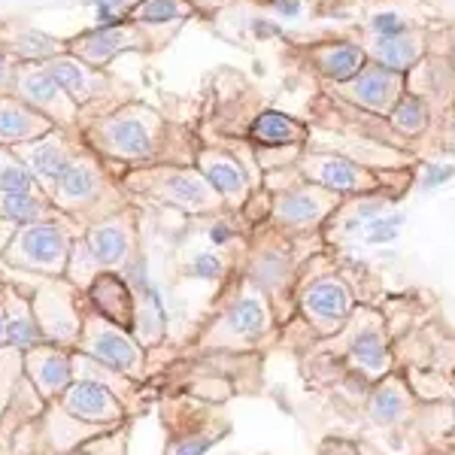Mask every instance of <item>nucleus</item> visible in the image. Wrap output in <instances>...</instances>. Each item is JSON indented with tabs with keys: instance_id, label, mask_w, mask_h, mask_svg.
Masks as SVG:
<instances>
[{
	"instance_id": "obj_7",
	"label": "nucleus",
	"mask_w": 455,
	"mask_h": 455,
	"mask_svg": "<svg viewBox=\"0 0 455 455\" xmlns=\"http://www.w3.org/2000/svg\"><path fill=\"white\" fill-rule=\"evenodd\" d=\"M274 328V310H270V298L259 291L255 285L243 283V289L237 291L222 313L216 315L212 328L207 334H201V347H249L259 343L264 334Z\"/></svg>"
},
{
	"instance_id": "obj_16",
	"label": "nucleus",
	"mask_w": 455,
	"mask_h": 455,
	"mask_svg": "<svg viewBox=\"0 0 455 455\" xmlns=\"http://www.w3.org/2000/svg\"><path fill=\"white\" fill-rule=\"evenodd\" d=\"M58 403L68 410L73 419L98 425V428H119V425L131 419L128 407H124L109 388L88 383V379H73L70 388L61 395Z\"/></svg>"
},
{
	"instance_id": "obj_40",
	"label": "nucleus",
	"mask_w": 455,
	"mask_h": 455,
	"mask_svg": "<svg viewBox=\"0 0 455 455\" xmlns=\"http://www.w3.org/2000/svg\"><path fill=\"white\" fill-rule=\"evenodd\" d=\"M16 49L21 55H34V58H43V55H52L55 52V40L40 31H28L21 34L16 40Z\"/></svg>"
},
{
	"instance_id": "obj_36",
	"label": "nucleus",
	"mask_w": 455,
	"mask_h": 455,
	"mask_svg": "<svg viewBox=\"0 0 455 455\" xmlns=\"http://www.w3.org/2000/svg\"><path fill=\"white\" fill-rule=\"evenodd\" d=\"M180 270H182V276H188V280H197V283H222L225 276H228V261L210 246V249H201V252H195L192 259L182 261Z\"/></svg>"
},
{
	"instance_id": "obj_46",
	"label": "nucleus",
	"mask_w": 455,
	"mask_h": 455,
	"mask_svg": "<svg viewBox=\"0 0 455 455\" xmlns=\"http://www.w3.org/2000/svg\"><path fill=\"white\" fill-rule=\"evenodd\" d=\"M452 431H455V398H452Z\"/></svg>"
},
{
	"instance_id": "obj_14",
	"label": "nucleus",
	"mask_w": 455,
	"mask_h": 455,
	"mask_svg": "<svg viewBox=\"0 0 455 455\" xmlns=\"http://www.w3.org/2000/svg\"><path fill=\"white\" fill-rule=\"evenodd\" d=\"M300 310L319 334H334L352 315V291L340 276H319L300 295Z\"/></svg>"
},
{
	"instance_id": "obj_2",
	"label": "nucleus",
	"mask_w": 455,
	"mask_h": 455,
	"mask_svg": "<svg viewBox=\"0 0 455 455\" xmlns=\"http://www.w3.org/2000/svg\"><path fill=\"white\" fill-rule=\"evenodd\" d=\"M124 188L161 207H173L192 216H222V197L210 188L195 164H146L124 176Z\"/></svg>"
},
{
	"instance_id": "obj_13",
	"label": "nucleus",
	"mask_w": 455,
	"mask_h": 455,
	"mask_svg": "<svg viewBox=\"0 0 455 455\" xmlns=\"http://www.w3.org/2000/svg\"><path fill=\"white\" fill-rule=\"evenodd\" d=\"M83 240L92 249L94 261L100 270H116L122 274L124 264L137 255L140 240H137V216L134 210H119L116 216L100 219V222L83 228Z\"/></svg>"
},
{
	"instance_id": "obj_10",
	"label": "nucleus",
	"mask_w": 455,
	"mask_h": 455,
	"mask_svg": "<svg viewBox=\"0 0 455 455\" xmlns=\"http://www.w3.org/2000/svg\"><path fill=\"white\" fill-rule=\"evenodd\" d=\"M340 204V195L313 186L307 180H298L289 188H274V195H270V222L280 231H315Z\"/></svg>"
},
{
	"instance_id": "obj_20",
	"label": "nucleus",
	"mask_w": 455,
	"mask_h": 455,
	"mask_svg": "<svg viewBox=\"0 0 455 455\" xmlns=\"http://www.w3.org/2000/svg\"><path fill=\"white\" fill-rule=\"evenodd\" d=\"M100 431H107V428L73 419L58 401L46 403V410H43L40 419H36V455L70 452V450H76V446H83L85 440L98 437Z\"/></svg>"
},
{
	"instance_id": "obj_19",
	"label": "nucleus",
	"mask_w": 455,
	"mask_h": 455,
	"mask_svg": "<svg viewBox=\"0 0 455 455\" xmlns=\"http://www.w3.org/2000/svg\"><path fill=\"white\" fill-rule=\"evenodd\" d=\"M349 362L368 379H386L392 355H388V343H386V328L383 319L377 313H358L355 328L349 331Z\"/></svg>"
},
{
	"instance_id": "obj_45",
	"label": "nucleus",
	"mask_w": 455,
	"mask_h": 455,
	"mask_svg": "<svg viewBox=\"0 0 455 455\" xmlns=\"http://www.w3.org/2000/svg\"><path fill=\"white\" fill-rule=\"evenodd\" d=\"M4 79H6V68H4V58H0V85H4Z\"/></svg>"
},
{
	"instance_id": "obj_5",
	"label": "nucleus",
	"mask_w": 455,
	"mask_h": 455,
	"mask_svg": "<svg viewBox=\"0 0 455 455\" xmlns=\"http://www.w3.org/2000/svg\"><path fill=\"white\" fill-rule=\"evenodd\" d=\"M34 307L36 328L43 334V343H52L61 349H76L79 334H83V315H85V291L70 285L64 276H43L40 283L28 289Z\"/></svg>"
},
{
	"instance_id": "obj_27",
	"label": "nucleus",
	"mask_w": 455,
	"mask_h": 455,
	"mask_svg": "<svg viewBox=\"0 0 455 455\" xmlns=\"http://www.w3.org/2000/svg\"><path fill=\"white\" fill-rule=\"evenodd\" d=\"M291 280V259L283 243H264L259 252L252 255L246 270V283L255 285L264 295H274L276 289H285Z\"/></svg>"
},
{
	"instance_id": "obj_9",
	"label": "nucleus",
	"mask_w": 455,
	"mask_h": 455,
	"mask_svg": "<svg viewBox=\"0 0 455 455\" xmlns=\"http://www.w3.org/2000/svg\"><path fill=\"white\" fill-rule=\"evenodd\" d=\"M291 61H298V68L313 70L322 83L328 85H343L352 76L364 70L368 64V52L358 40L349 36H322V40H289L285 46Z\"/></svg>"
},
{
	"instance_id": "obj_12",
	"label": "nucleus",
	"mask_w": 455,
	"mask_h": 455,
	"mask_svg": "<svg viewBox=\"0 0 455 455\" xmlns=\"http://www.w3.org/2000/svg\"><path fill=\"white\" fill-rule=\"evenodd\" d=\"M450 28H437V25H419L410 28L401 34H388V36H362V46L368 52V61L383 64L388 70L410 73L416 64H422L428 55H446L437 52L435 40H440Z\"/></svg>"
},
{
	"instance_id": "obj_35",
	"label": "nucleus",
	"mask_w": 455,
	"mask_h": 455,
	"mask_svg": "<svg viewBox=\"0 0 455 455\" xmlns=\"http://www.w3.org/2000/svg\"><path fill=\"white\" fill-rule=\"evenodd\" d=\"M100 274H104V270H100V264L94 261L92 249L85 246L83 234H79V237L73 240L70 259H68V270H64V280H68L70 285H76L79 291H88V285L98 280Z\"/></svg>"
},
{
	"instance_id": "obj_18",
	"label": "nucleus",
	"mask_w": 455,
	"mask_h": 455,
	"mask_svg": "<svg viewBox=\"0 0 455 455\" xmlns=\"http://www.w3.org/2000/svg\"><path fill=\"white\" fill-rule=\"evenodd\" d=\"M310 140V124L283 109L264 107L252 116L249 124V143L259 146V152H304Z\"/></svg>"
},
{
	"instance_id": "obj_34",
	"label": "nucleus",
	"mask_w": 455,
	"mask_h": 455,
	"mask_svg": "<svg viewBox=\"0 0 455 455\" xmlns=\"http://www.w3.org/2000/svg\"><path fill=\"white\" fill-rule=\"evenodd\" d=\"M0 192H43L40 182L34 180V173L28 171V164L19 158V152L12 146H0Z\"/></svg>"
},
{
	"instance_id": "obj_30",
	"label": "nucleus",
	"mask_w": 455,
	"mask_h": 455,
	"mask_svg": "<svg viewBox=\"0 0 455 455\" xmlns=\"http://www.w3.org/2000/svg\"><path fill=\"white\" fill-rule=\"evenodd\" d=\"M49 219H64L61 212L52 207L43 192L25 195V192H0V222L4 225H34V222H49Z\"/></svg>"
},
{
	"instance_id": "obj_24",
	"label": "nucleus",
	"mask_w": 455,
	"mask_h": 455,
	"mask_svg": "<svg viewBox=\"0 0 455 455\" xmlns=\"http://www.w3.org/2000/svg\"><path fill=\"white\" fill-rule=\"evenodd\" d=\"M0 298H4V310H6V347H12L19 352L40 347L43 334H40V328H36L34 307H31V298H28L25 285L6 283Z\"/></svg>"
},
{
	"instance_id": "obj_31",
	"label": "nucleus",
	"mask_w": 455,
	"mask_h": 455,
	"mask_svg": "<svg viewBox=\"0 0 455 455\" xmlns=\"http://www.w3.org/2000/svg\"><path fill=\"white\" fill-rule=\"evenodd\" d=\"M167 425H171V422H167ZM225 435H228V422L212 425V422L195 419L192 425H182V428L171 425L164 455H207Z\"/></svg>"
},
{
	"instance_id": "obj_43",
	"label": "nucleus",
	"mask_w": 455,
	"mask_h": 455,
	"mask_svg": "<svg viewBox=\"0 0 455 455\" xmlns=\"http://www.w3.org/2000/svg\"><path fill=\"white\" fill-rule=\"evenodd\" d=\"M450 176V171H440V167H431V173H428V186L435 188V186H440V182Z\"/></svg>"
},
{
	"instance_id": "obj_4",
	"label": "nucleus",
	"mask_w": 455,
	"mask_h": 455,
	"mask_svg": "<svg viewBox=\"0 0 455 455\" xmlns=\"http://www.w3.org/2000/svg\"><path fill=\"white\" fill-rule=\"evenodd\" d=\"M83 231H76L68 219H49V222H34V225H19L10 234L0 261L6 267L25 270V274L36 276H64L68 270V259L73 240Z\"/></svg>"
},
{
	"instance_id": "obj_11",
	"label": "nucleus",
	"mask_w": 455,
	"mask_h": 455,
	"mask_svg": "<svg viewBox=\"0 0 455 455\" xmlns=\"http://www.w3.org/2000/svg\"><path fill=\"white\" fill-rule=\"evenodd\" d=\"M331 92L343 104L362 109L368 116H377V119H388V113L407 94V73L388 70L383 64L368 61L358 76H352L343 85H331Z\"/></svg>"
},
{
	"instance_id": "obj_17",
	"label": "nucleus",
	"mask_w": 455,
	"mask_h": 455,
	"mask_svg": "<svg viewBox=\"0 0 455 455\" xmlns=\"http://www.w3.org/2000/svg\"><path fill=\"white\" fill-rule=\"evenodd\" d=\"M195 167L204 173L210 188L222 197L225 210H240L252 195V182L243 167V161L225 149H201L195 158Z\"/></svg>"
},
{
	"instance_id": "obj_41",
	"label": "nucleus",
	"mask_w": 455,
	"mask_h": 455,
	"mask_svg": "<svg viewBox=\"0 0 455 455\" xmlns=\"http://www.w3.org/2000/svg\"><path fill=\"white\" fill-rule=\"evenodd\" d=\"M237 237V231H234V225H231V219H225V216H212V222L207 228V240H210V246L212 249H225L231 240Z\"/></svg>"
},
{
	"instance_id": "obj_39",
	"label": "nucleus",
	"mask_w": 455,
	"mask_h": 455,
	"mask_svg": "<svg viewBox=\"0 0 455 455\" xmlns=\"http://www.w3.org/2000/svg\"><path fill=\"white\" fill-rule=\"evenodd\" d=\"M401 225H403V219L401 216H386V219H373L371 228H368V243L373 246H379V243H392L395 237L401 234Z\"/></svg>"
},
{
	"instance_id": "obj_44",
	"label": "nucleus",
	"mask_w": 455,
	"mask_h": 455,
	"mask_svg": "<svg viewBox=\"0 0 455 455\" xmlns=\"http://www.w3.org/2000/svg\"><path fill=\"white\" fill-rule=\"evenodd\" d=\"M0 349H6V310H4V298H0Z\"/></svg>"
},
{
	"instance_id": "obj_3",
	"label": "nucleus",
	"mask_w": 455,
	"mask_h": 455,
	"mask_svg": "<svg viewBox=\"0 0 455 455\" xmlns=\"http://www.w3.org/2000/svg\"><path fill=\"white\" fill-rule=\"evenodd\" d=\"M167 124L149 107H122L116 113L94 122L88 131V143L107 158L128 164H152L161 149V134Z\"/></svg>"
},
{
	"instance_id": "obj_38",
	"label": "nucleus",
	"mask_w": 455,
	"mask_h": 455,
	"mask_svg": "<svg viewBox=\"0 0 455 455\" xmlns=\"http://www.w3.org/2000/svg\"><path fill=\"white\" fill-rule=\"evenodd\" d=\"M428 25L455 28V0H416Z\"/></svg>"
},
{
	"instance_id": "obj_37",
	"label": "nucleus",
	"mask_w": 455,
	"mask_h": 455,
	"mask_svg": "<svg viewBox=\"0 0 455 455\" xmlns=\"http://www.w3.org/2000/svg\"><path fill=\"white\" fill-rule=\"evenodd\" d=\"M128 437H131V425L124 422L119 428H107L98 437L85 440L83 446L61 455H128Z\"/></svg>"
},
{
	"instance_id": "obj_29",
	"label": "nucleus",
	"mask_w": 455,
	"mask_h": 455,
	"mask_svg": "<svg viewBox=\"0 0 455 455\" xmlns=\"http://www.w3.org/2000/svg\"><path fill=\"white\" fill-rule=\"evenodd\" d=\"M413 410V398H410L407 386L395 377L379 379V386L373 388L371 401H368V416L373 425L379 428H392V425H401Z\"/></svg>"
},
{
	"instance_id": "obj_8",
	"label": "nucleus",
	"mask_w": 455,
	"mask_h": 455,
	"mask_svg": "<svg viewBox=\"0 0 455 455\" xmlns=\"http://www.w3.org/2000/svg\"><path fill=\"white\" fill-rule=\"evenodd\" d=\"M76 352L98 358L100 364H109L113 371L134 379V383H146V349L140 347V340L128 328L94 313L92 307H85L83 334H79Z\"/></svg>"
},
{
	"instance_id": "obj_32",
	"label": "nucleus",
	"mask_w": 455,
	"mask_h": 455,
	"mask_svg": "<svg viewBox=\"0 0 455 455\" xmlns=\"http://www.w3.org/2000/svg\"><path fill=\"white\" fill-rule=\"evenodd\" d=\"M192 12L195 6L188 0H140V4L131 6L128 19L149 34L152 28H164V25L180 28Z\"/></svg>"
},
{
	"instance_id": "obj_15",
	"label": "nucleus",
	"mask_w": 455,
	"mask_h": 455,
	"mask_svg": "<svg viewBox=\"0 0 455 455\" xmlns=\"http://www.w3.org/2000/svg\"><path fill=\"white\" fill-rule=\"evenodd\" d=\"M21 368H25L34 392L46 403H55L73 383V349L40 343V347L21 352Z\"/></svg>"
},
{
	"instance_id": "obj_47",
	"label": "nucleus",
	"mask_w": 455,
	"mask_h": 455,
	"mask_svg": "<svg viewBox=\"0 0 455 455\" xmlns=\"http://www.w3.org/2000/svg\"><path fill=\"white\" fill-rule=\"evenodd\" d=\"M4 285H6V283H4V276H0V291H4Z\"/></svg>"
},
{
	"instance_id": "obj_21",
	"label": "nucleus",
	"mask_w": 455,
	"mask_h": 455,
	"mask_svg": "<svg viewBox=\"0 0 455 455\" xmlns=\"http://www.w3.org/2000/svg\"><path fill=\"white\" fill-rule=\"evenodd\" d=\"M85 304L94 313H100L104 319L116 322V325L128 328L134 334V319H137V304L134 291H131L128 280L116 270H104L85 291Z\"/></svg>"
},
{
	"instance_id": "obj_23",
	"label": "nucleus",
	"mask_w": 455,
	"mask_h": 455,
	"mask_svg": "<svg viewBox=\"0 0 455 455\" xmlns=\"http://www.w3.org/2000/svg\"><path fill=\"white\" fill-rule=\"evenodd\" d=\"M12 149L19 152V158L25 161L28 171L34 173V180L40 182L43 195H46V188L64 173V167L70 164V158L76 156V152L68 146V140H61V134H55V131H49V134L40 137V140L12 146Z\"/></svg>"
},
{
	"instance_id": "obj_25",
	"label": "nucleus",
	"mask_w": 455,
	"mask_h": 455,
	"mask_svg": "<svg viewBox=\"0 0 455 455\" xmlns=\"http://www.w3.org/2000/svg\"><path fill=\"white\" fill-rule=\"evenodd\" d=\"M19 94L28 107L43 113L49 122H70L76 104L61 92V85L49 76V70H31L19 79Z\"/></svg>"
},
{
	"instance_id": "obj_42",
	"label": "nucleus",
	"mask_w": 455,
	"mask_h": 455,
	"mask_svg": "<svg viewBox=\"0 0 455 455\" xmlns=\"http://www.w3.org/2000/svg\"><path fill=\"white\" fill-rule=\"evenodd\" d=\"M355 4H364V0H313L315 16H334V12H343Z\"/></svg>"
},
{
	"instance_id": "obj_1",
	"label": "nucleus",
	"mask_w": 455,
	"mask_h": 455,
	"mask_svg": "<svg viewBox=\"0 0 455 455\" xmlns=\"http://www.w3.org/2000/svg\"><path fill=\"white\" fill-rule=\"evenodd\" d=\"M119 186L107 180L104 164L85 149H79L64 167L52 186L46 188V197L64 219H76L79 225L88 228L100 219L116 216V201H119Z\"/></svg>"
},
{
	"instance_id": "obj_22",
	"label": "nucleus",
	"mask_w": 455,
	"mask_h": 455,
	"mask_svg": "<svg viewBox=\"0 0 455 455\" xmlns=\"http://www.w3.org/2000/svg\"><path fill=\"white\" fill-rule=\"evenodd\" d=\"M146 43H152V40L143 28H137L134 21H131V25L119 21V25H104L94 34L83 36V40L76 43V55L83 58L85 64H107L109 58L128 52V49H146Z\"/></svg>"
},
{
	"instance_id": "obj_28",
	"label": "nucleus",
	"mask_w": 455,
	"mask_h": 455,
	"mask_svg": "<svg viewBox=\"0 0 455 455\" xmlns=\"http://www.w3.org/2000/svg\"><path fill=\"white\" fill-rule=\"evenodd\" d=\"M49 76L61 85V92L68 94L76 107L92 100L94 94H100L107 88L100 73H94L85 61H73V58H52V61H49Z\"/></svg>"
},
{
	"instance_id": "obj_6",
	"label": "nucleus",
	"mask_w": 455,
	"mask_h": 455,
	"mask_svg": "<svg viewBox=\"0 0 455 455\" xmlns=\"http://www.w3.org/2000/svg\"><path fill=\"white\" fill-rule=\"evenodd\" d=\"M295 171L300 180L328 188V192L340 195L343 201L347 197H377L386 188L383 173L349 156H340V152L307 149L295 161Z\"/></svg>"
},
{
	"instance_id": "obj_26",
	"label": "nucleus",
	"mask_w": 455,
	"mask_h": 455,
	"mask_svg": "<svg viewBox=\"0 0 455 455\" xmlns=\"http://www.w3.org/2000/svg\"><path fill=\"white\" fill-rule=\"evenodd\" d=\"M52 131V122L25 100L0 98V146H21L40 140Z\"/></svg>"
},
{
	"instance_id": "obj_33",
	"label": "nucleus",
	"mask_w": 455,
	"mask_h": 455,
	"mask_svg": "<svg viewBox=\"0 0 455 455\" xmlns=\"http://www.w3.org/2000/svg\"><path fill=\"white\" fill-rule=\"evenodd\" d=\"M386 122H388V128H392V134H398L407 140V137H422L425 131H428L431 113H428V107H425V100L419 98V94L407 92L398 100V107L388 113Z\"/></svg>"
}]
</instances>
